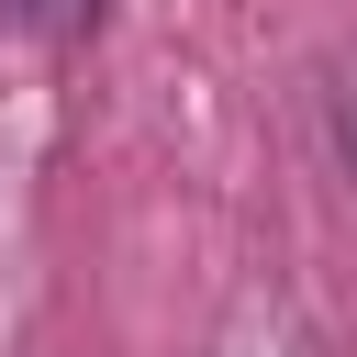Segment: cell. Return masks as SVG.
Here are the masks:
<instances>
[{"mask_svg": "<svg viewBox=\"0 0 357 357\" xmlns=\"http://www.w3.org/2000/svg\"><path fill=\"white\" fill-rule=\"evenodd\" d=\"M100 0H0V33H89Z\"/></svg>", "mask_w": 357, "mask_h": 357, "instance_id": "cell-1", "label": "cell"}]
</instances>
